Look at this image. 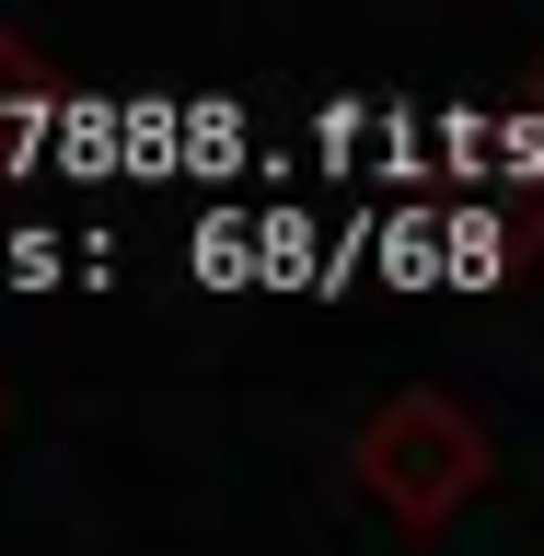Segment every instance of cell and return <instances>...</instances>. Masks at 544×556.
I'll use <instances>...</instances> for the list:
<instances>
[{
    "instance_id": "cell-2",
    "label": "cell",
    "mask_w": 544,
    "mask_h": 556,
    "mask_svg": "<svg viewBox=\"0 0 544 556\" xmlns=\"http://www.w3.org/2000/svg\"><path fill=\"white\" fill-rule=\"evenodd\" d=\"M47 104H59V81H47V70H35L24 47L0 35V163H24V151H35V128H47Z\"/></svg>"
},
{
    "instance_id": "cell-1",
    "label": "cell",
    "mask_w": 544,
    "mask_h": 556,
    "mask_svg": "<svg viewBox=\"0 0 544 556\" xmlns=\"http://www.w3.org/2000/svg\"><path fill=\"white\" fill-rule=\"evenodd\" d=\"M359 476H371V498L394 521H441V510L476 498L486 441H476V417L441 406V394H394V406L359 429Z\"/></svg>"
}]
</instances>
